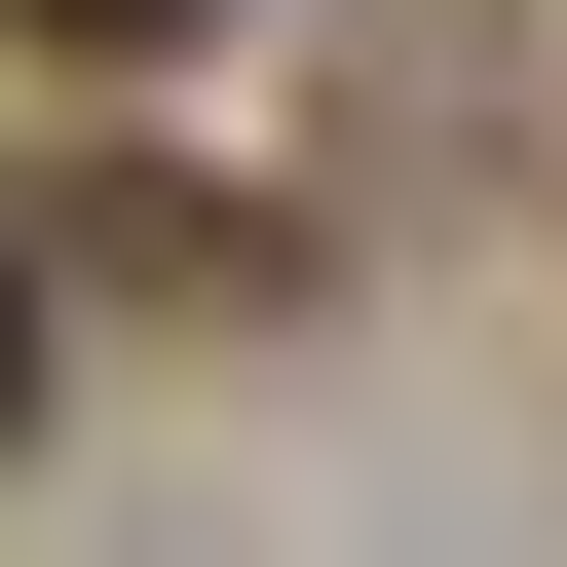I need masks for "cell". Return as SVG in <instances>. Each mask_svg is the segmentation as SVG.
<instances>
[{
  "label": "cell",
  "instance_id": "cell-1",
  "mask_svg": "<svg viewBox=\"0 0 567 567\" xmlns=\"http://www.w3.org/2000/svg\"><path fill=\"white\" fill-rule=\"evenodd\" d=\"M76 303H114V265H76L39 189H0V454H39V379H76Z\"/></svg>",
  "mask_w": 567,
  "mask_h": 567
},
{
  "label": "cell",
  "instance_id": "cell-2",
  "mask_svg": "<svg viewBox=\"0 0 567 567\" xmlns=\"http://www.w3.org/2000/svg\"><path fill=\"white\" fill-rule=\"evenodd\" d=\"M227 0H0V76H189Z\"/></svg>",
  "mask_w": 567,
  "mask_h": 567
}]
</instances>
